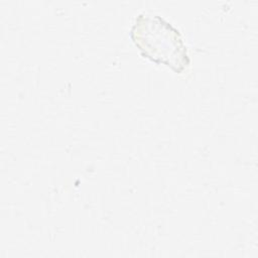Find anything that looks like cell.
Wrapping results in <instances>:
<instances>
[{
	"mask_svg": "<svg viewBox=\"0 0 258 258\" xmlns=\"http://www.w3.org/2000/svg\"><path fill=\"white\" fill-rule=\"evenodd\" d=\"M130 37L144 57L165 64L177 74L183 73L190 63L180 31L160 15L138 14L131 26Z\"/></svg>",
	"mask_w": 258,
	"mask_h": 258,
	"instance_id": "cell-1",
	"label": "cell"
}]
</instances>
